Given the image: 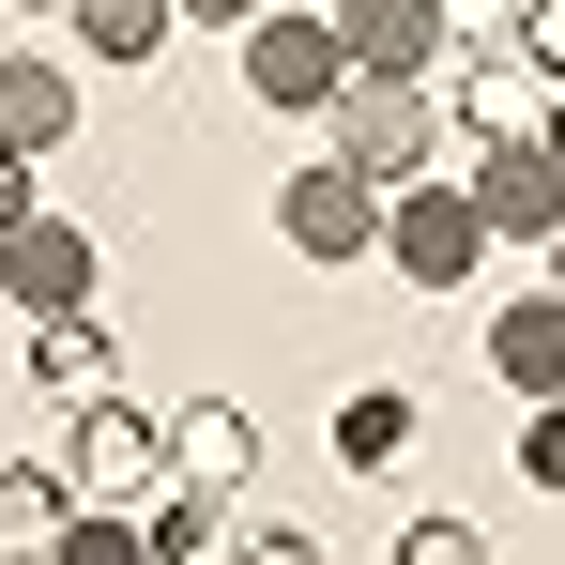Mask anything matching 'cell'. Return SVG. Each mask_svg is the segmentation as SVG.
<instances>
[{
	"label": "cell",
	"instance_id": "ac0fdd59",
	"mask_svg": "<svg viewBox=\"0 0 565 565\" xmlns=\"http://www.w3.org/2000/svg\"><path fill=\"white\" fill-rule=\"evenodd\" d=\"M169 15H199V31H245V15H260V0H169Z\"/></svg>",
	"mask_w": 565,
	"mask_h": 565
},
{
	"label": "cell",
	"instance_id": "8992f818",
	"mask_svg": "<svg viewBox=\"0 0 565 565\" xmlns=\"http://www.w3.org/2000/svg\"><path fill=\"white\" fill-rule=\"evenodd\" d=\"M245 93H260V107H290V122H321V93H337V31L260 0V15H245Z\"/></svg>",
	"mask_w": 565,
	"mask_h": 565
},
{
	"label": "cell",
	"instance_id": "6da1fadb",
	"mask_svg": "<svg viewBox=\"0 0 565 565\" xmlns=\"http://www.w3.org/2000/svg\"><path fill=\"white\" fill-rule=\"evenodd\" d=\"M321 122H337V169L413 184V169H428V138H444V93H428V77H337Z\"/></svg>",
	"mask_w": 565,
	"mask_h": 565
},
{
	"label": "cell",
	"instance_id": "ba28073f",
	"mask_svg": "<svg viewBox=\"0 0 565 565\" xmlns=\"http://www.w3.org/2000/svg\"><path fill=\"white\" fill-rule=\"evenodd\" d=\"M0 290H15L31 321L93 306V230H62V214H15V230H0Z\"/></svg>",
	"mask_w": 565,
	"mask_h": 565
},
{
	"label": "cell",
	"instance_id": "30bf717a",
	"mask_svg": "<svg viewBox=\"0 0 565 565\" xmlns=\"http://www.w3.org/2000/svg\"><path fill=\"white\" fill-rule=\"evenodd\" d=\"M138 551H169V565H214V551H245V504H230V489H184V473H169V489L138 504Z\"/></svg>",
	"mask_w": 565,
	"mask_h": 565
},
{
	"label": "cell",
	"instance_id": "7a4b0ae2",
	"mask_svg": "<svg viewBox=\"0 0 565 565\" xmlns=\"http://www.w3.org/2000/svg\"><path fill=\"white\" fill-rule=\"evenodd\" d=\"M382 260H397L413 290H473L489 230H473V199H459V184H428V169H413V184H382Z\"/></svg>",
	"mask_w": 565,
	"mask_h": 565
},
{
	"label": "cell",
	"instance_id": "e0dca14e",
	"mask_svg": "<svg viewBox=\"0 0 565 565\" xmlns=\"http://www.w3.org/2000/svg\"><path fill=\"white\" fill-rule=\"evenodd\" d=\"M397 444H413V397H382V382H367V397H337V459H352V473H382Z\"/></svg>",
	"mask_w": 565,
	"mask_h": 565
},
{
	"label": "cell",
	"instance_id": "9c48e42d",
	"mask_svg": "<svg viewBox=\"0 0 565 565\" xmlns=\"http://www.w3.org/2000/svg\"><path fill=\"white\" fill-rule=\"evenodd\" d=\"M551 107H565V62H489V46H473V77H459L473 138H551Z\"/></svg>",
	"mask_w": 565,
	"mask_h": 565
},
{
	"label": "cell",
	"instance_id": "9a60e30c",
	"mask_svg": "<svg viewBox=\"0 0 565 565\" xmlns=\"http://www.w3.org/2000/svg\"><path fill=\"white\" fill-rule=\"evenodd\" d=\"M62 31H77L93 62H153V46H169L184 15H169V0H62Z\"/></svg>",
	"mask_w": 565,
	"mask_h": 565
},
{
	"label": "cell",
	"instance_id": "4fadbf2b",
	"mask_svg": "<svg viewBox=\"0 0 565 565\" xmlns=\"http://www.w3.org/2000/svg\"><path fill=\"white\" fill-rule=\"evenodd\" d=\"M489 367L520 382V397H551V382H565V306H551V290H520V306L489 321Z\"/></svg>",
	"mask_w": 565,
	"mask_h": 565
},
{
	"label": "cell",
	"instance_id": "d6986e66",
	"mask_svg": "<svg viewBox=\"0 0 565 565\" xmlns=\"http://www.w3.org/2000/svg\"><path fill=\"white\" fill-rule=\"evenodd\" d=\"M15 214H31V153H0V230H15Z\"/></svg>",
	"mask_w": 565,
	"mask_h": 565
},
{
	"label": "cell",
	"instance_id": "2e32d148",
	"mask_svg": "<svg viewBox=\"0 0 565 565\" xmlns=\"http://www.w3.org/2000/svg\"><path fill=\"white\" fill-rule=\"evenodd\" d=\"M62 504H77V489H62L46 459H0V551H46V535H62Z\"/></svg>",
	"mask_w": 565,
	"mask_h": 565
},
{
	"label": "cell",
	"instance_id": "8fae6325",
	"mask_svg": "<svg viewBox=\"0 0 565 565\" xmlns=\"http://www.w3.org/2000/svg\"><path fill=\"white\" fill-rule=\"evenodd\" d=\"M169 473H184V489H260V428H245V397H199L184 428H169Z\"/></svg>",
	"mask_w": 565,
	"mask_h": 565
},
{
	"label": "cell",
	"instance_id": "5bb4252c",
	"mask_svg": "<svg viewBox=\"0 0 565 565\" xmlns=\"http://www.w3.org/2000/svg\"><path fill=\"white\" fill-rule=\"evenodd\" d=\"M31 382H46V397H77V413L122 382V367H107V321H93V306H62V321L31 337Z\"/></svg>",
	"mask_w": 565,
	"mask_h": 565
},
{
	"label": "cell",
	"instance_id": "3957f363",
	"mask_svg": "<svg viewBox=\"0 0 565 565\" xmlns=\"http://www.w3.org/2000/svg\"><path fill=\"white\" fill-rule=\"evenodd\" d=\"M62 489H77V504H107V520H138V504L169 489V428H138L122 397H93V413H77V459H62Z\"/></svg>",
	"mask_w": 565,
	"mask_h": 565
},
{
	"label": "cell",
	"instance_id": "277c9868",
	"mask_svg": "<svg viewBox=\"0 0 565 565\" xmlns=\"http://www.w3.org/2000/svg\"><path fill=\"white\" fill-rule=\"evenodd\" d=\"M473 230L489 245H551V214H565V169H551V138H473Z\"/></svg>",
	"mask_w": 565,
	"mask_h": 565
},
{
	"label": "cell",
	"instance_id": "7c38bea8",
	"mask_svg": "<svg viewBox=\"0 0 565 565\" xmlns=\"http://www.w3.org/2000/svg\"><path fill=\"white\" fill-rule=\"evenodd\" d=\"M62 138H77V77H62V62H0V153L46 169Z\"/></svg>",
	"mask_w": 565,
	"mask_h": 565
},
{
	"label": "cell",
	"instance_id": "52a82bcc",
	"mask_svg": "<svg viewBox=\"0 0 565 565\" xmlns=\"http://www.w3.org/2000/svg\"><path fill=\"white\" fill-rule=\"evenodd\" d=\"M276 230L306 245V260H367V245H382V184H367V169H337V153H321V169H290Z\"/></svg>",
	"mask_w": 565,
	"mask_h": 565
},
{
	"label": "cell",
	"instance_id": "5b68a950",
	"mask_svg": "<svg viewBox=\"0 0 565 565\" xmlns=\"http://www.w3.org/2000/svg\"><path fill=\"white\" fill-rule=\"evenodd\" d=\"M337 77H444V0H337Z\"/></svg>",
	"mask_w": 565,
	"mask_h": 565
}]
</instances>
